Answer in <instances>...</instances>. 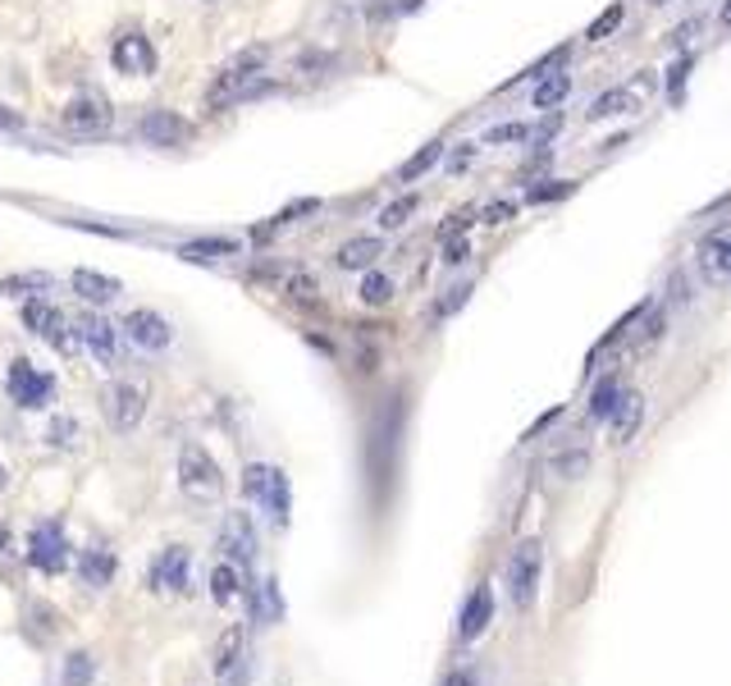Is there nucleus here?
<instances>
[{"mask_svg": "<svg viewBox=\"0 0 731 686\" xmlns=\"http://www.w3.org/2000/svg\"><path fill=\"white\" fill-rule=\"evenodd\" d=\"M216 682L220 686H247V641L243 627H229L216 646Z\"/></svg>", "mask_w": 731, "mask_h": 686, "instance_id": "nucleus-11", "label": "nucleus"}, {"mask_svg": "<svg viewBox=\"0 0 731 686\" xmlns=\"http://www.w3.org/2000/svg\"><path fill=\"white\" fill-rule=\"evenodd\" d=\"M111 119H115V111H111V101L101 96V92H83V96H73L69 106L60 111V124L69 133H78V138H96V133H106L111 129Z\"/></svg>", "mask_w": 731, "mask_h": 686, "instance_id": "nucleus-5", "label": "nucleus"}, {"mask_svg": "<svg viewBox=\"0 0 731 686\" xmlns=\"http://www.w3.org/2000/svg\"><path fill=\"white\" fill-rule=\"evenodd\" d=\"M567 92H571V73L554 69V73H544V79L535 83L531 101H535V111H554V106H562V101H567Z\"/></svg>", "mask_w": 731, "mask_h": 686, "instance_id": "nucleus-22", "label": "nucleus"}, {"mask_svg": "<svg viewBox=\"0 0 731 686\" xmlns=\"http://www.w3.org/2000/svg\"><path fill=\"white\" fill-rule=\"evenodd\" d=\"M380 252H384L380 239H352V243L338 247V266H344V270H366V266H375Z\"/></svg>", "mask_w": 731, "mask_h": 686, "instance_id": "nucleus-23", "label": "nucleus"}, {"mask_svg": "<svg viewBox=\"0 0 731 686\" xmlns=\"http://www.w3.org/2000/svg\"><path fill=\"white\" fill-rule=\"evenodd\" d=\"M211 595H216V604H233V600H239V572H233V563H220L211 572Z\"/></svg>", "mask_w": 731, "mask_h": 686, "instance_id": "nucleus-30", "label": "nucleus"}, {"mask_svg": "<svg viewBox=\"0 0 731 686\" xmlns=\"http://www.w3.org/2000/svg\"><path fill=\"white\" fill-rule=\"evenodd\" d=\"M466 252H472V247H466V239H449V247H443V261H449V266H462V261H466Z\"/></svg>", "mask_w": 731, "mask_h": 686, "instance_id": "nucleus-40", "label": "nucleus"}, {"mask_svg": "<svg viewBox=\"0 0 731 686\" xmlns=\"http://www.w3.org/2000/svg\"><path fill=\"white\" fill-rule=\"evenodd\" d=\"M388 298H394V279H388V275L371 270L361 279V302H366V307H384Z\"/></svg>", "mask_w": 731, "mask_h": 686, "instance_id": "nucleus-28", "label": "nucleus"}, {"mask_svg": "<svg viewBox=\"0 0 731 686\" xmlns=\"http://www.w3.org/2000/svg\"><path fill=\"white\" fill-rule=\"evenodd\" d=\"M439 161H443V142H426V147H421V151H416V156H411V161H407V165L398 170V179H403V184H411V179H421V174H426V170H434Z\"/></svg>", "mask_w": 731, "mask_h": 686, "instance_id": "nucleus-26", "label": "nucleus"}, {"mask_svg": "<svg viewBox=\"0 0 731 686\" xmlns=\"http://www.w3.org/2000/svg\"><path fill=\"white\" fill-rule=\"evenodd\" d=\"M494 618V591L489 586H476L462 604V618H457V641H480L485 627Z\"/></svg>", "mask_w": 731, "mask_h": 686, "instance_id": "nucleus-17", "label": "nucleus"}, {"mask_svg": "<svg viewBox=\"0 0 731 686\" xmlns=\"http://www.w3.org/2000/svg\"><path fill=\"white\" fill-rule=\"evenodd\" d=\"M111 60L119 73H155V46L142 33H124L111 50Z\"/></svg>", "mask_w": 731, "mask_h": 686, "instance_id": "nucleus-18", "label": "nucleus"}, {"mask_svg": "<svg viewBox=\"0 0 731 686\" xmlns=\"http://www.w3.org/2000/svg\"><path fill=\"white\" fill-rule=\"evenodd\" d=\"M526 138H531L526 124H499V129L485 133V142H526Z\"/></svg>", "mask_w": 731, "mask_h": 686, "instance_id": "nucleus-37", "label": "nucleus"}, {"mask_svg": "<svg viewBox=\"0 0 731 686\" xmlns=\"http://www.w3.org/2000/svg\"><path fill=\"white\" fill-rule=\"evenodd\" d=\"M283 618V600L275 581H260L256 586V623H279Z\"/></svg>", "mask_w": 731, "mask_h": 686, "instance_id": "nucleus-27", "label": "nucleus"}, {"mask_svg": "<svg viewBox=\"0 0 731 686\" xmlns=\"http://www.w3.org/2000/svg\"><path fill=\"white\" fill-rule=\"evenodd\" d=\"M0 486H5V467H0Z\"/></svg>", "mask_w": 731, "mask_h": 686, "instance_id": "nucleus-44", "label": "nucleus"}, {"mask_svg": "<svg viewBox=\"0 0 731 686\" xmlns=\"http://www.w3.org/2000/svg\"><path fill=\"white\" fill-rule=\"evenodd\" d=\"M695 270L704 275V284L731 289V224L713 229V234L695 247Z\"/></svg>", "mask_w": 731, "mask_h": 686, "instance_id": "nucleus-7", "label": "nucleus"}, {"mask_svg": "<svg viewBox=\"0 0 731 686\" xmlns=\"http://www.w3.org/2000/svg\"><path fill=\"white\" fill-rule=\"evenodd\" d=\"M106 417L119 435H134L147 417V385L142 380H115L106 389Z\"/></svg>", "mask_w": 731, "mask_h": 686, "instance_id": "nucleus-4", "label": "nucleus"}, {"mask_svg": "<svg viewBox=\"0 0 731 686\" xmlns=\"http://www.w3.org/2000/svg\"><path fill=\"white\" fill-rule=\"evenodd\" d=\"M73 293L83 302H115L119 298V279L96 275V270H73Z\"/></svg>", "mask_w": 731, "mask_h": 686, "instance_id": "nucleus-21", "label": "nucleus"}, {"mask_svg": "<svg viewBox=\"0 0 731 686\" xmlns=\"http://www.w3.org/2000/svg\"><path fill=\"white\" fill-rule=\"evenodd\" d=\"M243 490L252 503H260V513H266L275 526H289V508H293V490H289V476L279 467H266V463H252L243 472Z\"/></svg>", "mask_w": 731, "mask_h": 686, "instance_id": "nucleus-2", "label": "nucleus"}, {"mask_svg": "<svg viewBox=\"0 0 731 686\" xmlns=\"http://www.w3.org/2000/svg\"><path fill=\"white\" fill-rule=\"evenodd\" d=\"M260 60H266L260 50H247L243 60H233V65L220 73V79H216L211 96H206V106L220 111V106H233V101H243V96H247V83H252V79H260V73H256V69H260Z\"/></svg>", "mask_w": 731, "mask_h": 686, "instance_id": "nucleus-8", "label": "nucleus"}, {"mask_svg": "<svg viewBox=\"0 0 731 686\" xmlns=\"http://www.w3.org/2000/svg\"><path fill=\"white\" fill-rule=\"evenodd\" d=\"M178 490H183V499H188V503H201V508L206 503H220L224 472H220V463L201 444H183V453H178Z\"/></svg>", "mask_w": 731, "mask_h": 686, "instance_id": "nucleus-1", "label": "nucleus"}, {"mask_svg": "<svg viewBox=\"0 0 731 686\" xmlns=\"http://www.w3.org/2000/svg\"><path fill=\"white\" fill-rule=\"evenodd\" d=\"M138 133H142V142H151V147H183V142L193 138V124L178 119V115H170V111H147L142 124H138Z\"/></svg>", "mask_w": 731, "mask_h": 686, "instance_id": "nucleus-15", "label": "nucleus"}, {"mask_svg": "<svg viewBox=\"0 0 731 686\" xmlns=\"http://www.w3.org/2000/svg\"><path fill=\"white\" fill-rule=\"evenodd\" d=\"M654 5H672V0H654Z\"/></svg>", "mask_w": 731, "mask_h": 686, "instance_id": "nucleus-45", "label": "nucleus"}, {"mask_svg": "<svg viewBox=\"0 0 731 686\" xmlns=\"http://www.w3.org/2000/svg\"><path fill=\"white\" fill-rule=\"evenodd\" d=\"M220 549H224L229 563H243V568L256 563V526H252L247 513H229V518H224V526H220Z\"/></svg>", "mask_w": 731, "mask_h": 686, "instance_id": "nucleus-12", "label": "nucleus"}, {"mask_svg": "<svg viewBox=\"0 0 731 686\" xmlns=\"http://www.w3.org/2000/svg\"><path fill=\"white\" fill-rule=\"evenodd\" d=\"M567 193H577V184H571V179H544L539 188H531V201H558Z\"/></svg>", "mask_w": 731, "mask_h": 686, "instance_id": "nucleus-36", "label": "nucleus"}, {"mask_svg": "<svg viewBox=\"0 0 731 686\" xmlns=\"http://www.w3.org/2000/svg\"><path fill=\"white\" fill-rule=\"evenodd\" d=\"M14 124H19V115H14V111H5V106H0V129H14Z\"/></svg>", "mask_w": 731, "mask_h": 686, "instance_id": "nucleus-43", "label": "nucleus"}, {"mask_svg": "<svg viewBox=\"0 0 731 686\" xmlns=\"http://www.w3.org/2000/svg\"><path fill=\"white\" fill-rule=\"evenodd\" d=\"M631 106H636V88H613V92H604L585 111V119H608V115H622V111H631Z\"/></svg>", "mask_w": 731, "mask_h": 686, "instance_id": "nucleus-25", "label": "nucleus"}, {"mask_svg": "<svg viewBox=\"0 0 731 686\" xmlns=\"http://www.w3.org/2000/svg\"><path fill=\"white\" fill-rule=\"evenodd\" d=\"M151 591L155 595H188L193 591V558L183 545H170L155 554V563H151Z\"/></svg>", "mask_w": 731, "mask_h": 686, "instance_id": "nucleus-6", "label": "nucleus"}, {"mask_svg": "<svg viewBox=\"0 0 731 686\" xmlns=\"http://www.w3.org/2000/svg\"><path fill=\"white\" fill-rule=\"evenodd\" d=\"M622 19H626V5L617 0V5H608V10L599 14V19L590 23V28H585V42H604L608 33H617V28H622Z\"/></svg>", "mask_w": 731, "mask_h": 686, "instance_id": "nucleus-31", "label": "nucleus"}, {"mask_svg": "<svg viewBox=\"0 0 731 686\" xmlns=\"http://www.w3.org/2000/svg\"><path fill=\"white\" fill-rule=\"evenodd\" d=\"M416 207H421V197H416V193H407V197H398V201H388V207L380 211V224H384V229H403L407 216H411Z\"/></svg>", "mask_w": 731, "mask_h": 686, "instance_id": "nucleus-32", "label": "nucleus"}, {"mask_svg": "<svg viewBox=\"0 0 731 686\" xmlns=\"http://www.w3.org/2000/svg\"><path fill=\"white\" fill-rule=\"evenodd\" d=\"M443 686H480V673H476V668H457Z\"/></svg>", "mask_w": 731, "mask_h": 686, "instance_id": "nucleus-41", "label": "nucleus"}, {"mask_svg": "<svg viewBox=\"0 0 731 686\" xmlns=\"http://www.w3.org/2000/svg\"><path fill=\"white\" fill-rule=\"evenodd\" d=\"M78 577H83L88 591H106L111 581H115V549L92 545V549L83 554V563H78Z\"/></svg>", "mask_w": 731, "mask_h": 686, "instance_id": "nucleus-20", "label": "nucleus"}, {"mask_svg": "<svg viewBox=\"0 0 731 686\" xmlns=\"http://www.w3.org/2000/svg\"><path fill=\"white\" fill-rule=\"evenodd\" d=\"M88 682H92V654L73 650L69 664H65V686H88Z\"/></svg>", "mask_w": 731, "mask_h": 686, "instance_id": "nucleus-34", "label": "nucleus"}, {"mask_svg": "<svg viewBox=\"0 0 731 686\" xmlns=\"http://www.w3.org/2000/svg\"><path fill=\"white\" fill-rule=\"evenodd\" d=\"M28 558L42 568V572H65V563H69V540H65V526L60 522H42L37 531H33V540H28Z\"/></svg>", "mask_w": 731, "mask_h": 686, "instance_id": "nucleus-10", "label": "nucleus"}, {"mask_svg": "<svg viewBox=\"0 0 731 686\" xmlns=\"http://www.w3.org/2000/svg\"><path fill=\"white\" fill-rule=\"evenodd\" d=\"M239 243H229V239H201V243H188L178 252L183 261H206V257H220V252H233Z\"/></svg>", "mask_w": 731, "mask_h": 686, "instance_id": "nucleus-33", "label": "nucleus"}, {"mask_svg": "<svg viewBox=\"0 0 731 686\" xmlns=\"http://www.w3.org/2000/svg\"><path fill=\"white\" fill-rule=\"evenodd\" d=\"M617 398H622V380H617V375L599 380L594 394H590V417H594V421H608L613 408H617Z\"/></svg>", "mask_w": 731, "mask_h": 686, "instance_id": "nucleus-24", "label": "nucleus"}, {"mask_svg": "<svg viewBox=\"0 0 731 686\" xmlns=\"http://www.w3.org/2000/svg\"><path fill=\"white\" fill-rule=\"evenodd\" d=\"M640 421H645V398H640V394H622L617 408H613V417H608L613 444H631L636 430H640Z\"/></svg>", "mask_w": 731, "mask_h": 686, "instance_id": "nucleus-19", "label": "nucleus"}, {"mask_svg": "<svg viewBox=\"0 0 731 686\" xmlns=\"http://www.w3.org/2000/svg\"><path fill=\"white\" fill-rule=\"evenodd\" d=\"M466 293H472V289H466V284H462V289H449V298H443V302H439V307H434V312H439V316H449V312H457V307H462V302H466Z\"/></svg>", "mask_w": 731, "mask_h": 686, "instance_id": "nucleus-38", "label": "nucleus"}, {"mask_svg": "<svg viewBox=\"0 0 731 686\" xmlns=\"http://www.w3.org/2000/svg\"><path fill=\"white\" fill-rule=\"evenodd\" d=\"M50 389H56V380H50L46 371H37L28 358L10 362V398L19 403V408H46Z\"/></svg>", "mask_w": 731, "mask_h": 686, "instance_id": "nucleus-9", "label": "nucleus"}, {"mask_svg": "<svg viewBox=\"0 0 731 686\" xmlns=\"http://www.w3.org/2000/svg\"><path fill=\"white\" fill-rule=\"evenodd\" d=\"M23 325L37 329V335L50 344V348H60V352H73V335H69V321L56 312V307H46V302H28L23 307Z\"/></svg>", "mask_w": 731, "mask_h": 686, "instance_id": "nucleus-14", "label": "nucleus"}, {"mask_svg": "<svg viewBox=\"0 0 731 686\" xmlns=\"http://www.w3.org/2000/svg\"><path fill=\"white\" fill-rule=\"evenodd\" d=\"M124 335L134 339L138 348H147V352H161V348H170V339H174V329H170V321L161 316V312H128L124 316Z\"/></svg>", "mask_w": 731, "mask_h": 686, "instance_id": "nucleus-13", "label": "nucleus"}, {"mask_svg": "<svg viewBox=\"0 0 731 686\" xmlns=\"http://www.w3.org/2000/svg\"><path fill=\"white\" fill-rule=\"evenodd\" d=\"M585 467H590V453H585V449L558 453L554 463H548V472H554V476H562V480H577V476H585Z\"/></svg>", "mask_w": 731, "mask_h": 686, "instance_id": "nucleus-29", "label": "nucleus"}, {"mask_svg": "<svg viewBox=\"0 0 731 686\" xmlns=\"http://www.w3.org/2000/svg\"><path fill=\"white\" fill-rule=\"evenodd\" d=\"M718 23H722V28L731 33V0H722V5H718Z\"/></svg>", "mask_w": 731, "mask_h": 686, "instance_id": "nucleus-42", "label": "nucleus"}, {"mask_svg": "<svg viewBox=\"0 0 731 686\" xmlns=\"http://www.w3.org/2000/svg\"><path fill=\"white\" fill-rule=\"evenodd\" d=\"M512 216H517L512 201H494V207L485 211V224H503V220H512Z\"/></svg>", "mask_w": 731, "mask_h": 686, "instance_id": "nucleus-39", "label": "nucleus"}, {"mask_svg": "<svg viewBox=\"0 0 731 686\" xmlns=\"http://www.w3.org/2000/svg\"><path fill=\"white\" fill-rule=\"evenodd\" d=\"M539 577H544V549L539 540H521L508 558V595L517 608H531L539 595Z\"/></svg>", "mask_w": 731, "mask_h": 686, "instance_id": "nucleus-3", "label": "nucleus"}, {"mask_svg": "<svg viewBox=\"0 0 731 686\" xmlns=\"http://www.w3.org/2000/svg\"><path fill=\"white\" fill-rule=\"evenodd\" d=\"M78 339L88 344V352L101 362V367H115L119 358V335H115V325L111 321H101V316H83L78 321Z\"/></svg>", "mask_w": 731, "mask_h": 686, "instance_id": "nucleus-16", "label": "nucleus"}, {"mask_svg": "<svg viewBox=\"0 0 731 686\" xmlns=\"http://www.w3.org/2000/svg\"><path fill=\"white\" fill-rule=\"evenodd\" d=\"M695 69V56H682V60H672V69H668V96L672 101H682V83H686V73Z\"/></svg>", "mask_w": 731, "mask_h": 686, "instance_id": "nucleus-35", "label": "nucleus"}]
</instances>
